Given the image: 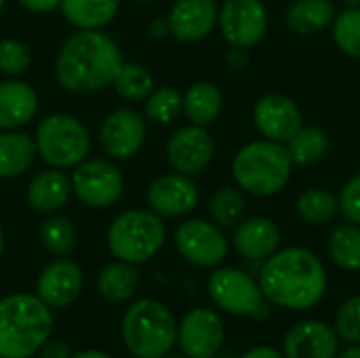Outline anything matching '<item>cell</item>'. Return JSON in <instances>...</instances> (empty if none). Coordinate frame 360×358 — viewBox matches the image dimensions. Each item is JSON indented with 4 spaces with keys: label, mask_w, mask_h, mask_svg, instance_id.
I'll return each instance as SVG.
<instances>
[{
    "label": "cell",
    "mask_w": 360,
    "mask_h": 358,
    "mask_svg": "<svg viewBox=\"0 0 360 358\" xmlns=\"http://www.w3.org/2000/svg\"><path fill=\"white\" fill-rule=\"evenodd\" d=\"M112 87H114L116 95L129 103L146 101L148 95L156 89L152 72L146 65L131 63V61H122Z\"/></svg>",
    "instance_id": "cell-32"
},
{
    "label": "cell",
    "mask_w": 360,
    "mask_h": 358,
    "mask_svg": "<svg viewBox=\"0 0 360 358\" xmlns=\"http://www.w3.org/2000/svg\"><path fill=\"white\" fill-rule=\"evenodd\" d=\"M84 285V274L70 257H57L46 264L36 281V295L51 308L61 310L72 306Z\"/></svg>",
    "instance_id": "cell-17"
},
{
    "label": "cell",
    "mask_w": 360,
    "mask_h": 358,
    "mask_svg": "<svg viewBox=\"0 0 360 358\" xmlns=\"http://www.w3.org/2000/svg\"><path fill=\"white\" fill-rule=\"evenodd\" d=\"M338 352L340 338L335 329L316 319L295 323L283 338L285 358H335Z\"/></svg>",
    "instance_id": "cell-18"
},
{
    "label": "cell",
    "mask_w": 360,
    "mask_h": 358,
    "mask_svg": "<svg viewBox=\"0 0 360 358\" xmlns=\"http://www.w3.org/2000/svg\"><path fill=\"white\" fill-rule=\"evenodd\" d=\"M247 213V198L245 192L236 186H221L213 192L209 200V215L211 222L224 228H236Z\"/></svg>",
    "instance_id": "cell-31"
},
{
    "label": "cell",
    "mask_w": 360,
    "mask_h": 358,
    "mask_svg": "<svg viewBox=\"0 0 360 358\" xmlns=\"http://www.w3.org/2000/svg\"><path fill=\"white\" fill-rule=\"evenodd\" d=\"M295 167H312L329 152V137L321 127L302 124V129L285 143Z\"/></svg>",
    "instance_id": "cell-30"
},
{
    "label": "cell",
    "mask_w": 360,
    "mask_h": 358,
    "mask_svg": "<svg viewBox=\"0 0 360 358\" xmlns=\"http://www.w3.org/2000/svg\"><path fill=\"white\" fill-rule=\"evenodd\" d=\"M165 358H188V357H184V354H181V357H177V354H167Z\"/></svg>",
    "instance_id": "cell-47"
},
{
    "label": "cell",
    "mask_w": 360,
    "mask_h": 358,
    "mask_svg": "<svg viewBox=\"0 0 360 358\" xmlns=\"http://www.w3.org/2000/svg\"><path fill=\"white\" fill-rule=\"evenodd\" d=\"M167 241V228L152 209H129L108 228V249L114 260L141 266L154 260Z\"/></svg>",
    "instance_id": "cell-6"
},
{
    "label": "cell",
    "mask_w": 360,
    "mask_h": 358,
    "mask_svg": "<svg viewBox=\"0 0 360 358\" xmlns=\"http://www.w3.org/2000/svg\"><path fill=\"white\" fill-rule=\"evenodd\" d=\"M34 137L21 131H0V179L25 175L36 160Z\"/></svg>",
    "instance_id": "cell-24"
},
{
    "label": "cell",
    "mask_w": 360,
    "mask_h": 358,
    "mask_svg": "<svg viewBox=\"0 0 360 358\" xmlns=\"http://www.w3.org/2000/svg\"><path fill=\"white\" fill-rule=\"evenodd\" d=\"M268 8L262 0H224L217 15V27L224 40L249 51L257 46L268 32Z\"/></svg>",
    "instance_id": "cell-10"
},
{
    "label": "cell",
    "mask_w": 360,
    "mask_h": 358,
    "mask_svg": "<svg viewBox=\"0 0 360 358\" xmlns=\"http://www.w3.org/2000/svg\"><path fill=\"white\" fill-rule=\"evenodd\" d=\"M70 358H112L108 352L103 350H95V348H89V350H80L76 354H72Z\"/></svg>",
    "instance_id": "cell-43"
},
{
    "label": "cell",
    "mask_w": 360,
    "mask_h": 358,
    "mask_svg": "<svg viewBox=\"0 0 360 358\" xmlns=\"http://www.w3.org/2000/svg\"><path fill=\"white\" fill-rule=\"evenodd\" d=\"M293 169L295 165L285 143L264 137L245 143L232 160V177L236 188L255 198H270L283 192Z\"/></svg>",
    "instance_id": "cell-4"
},
{
    "label": "cell",
    "mask_w": 360,
    "mask_h": 358,
    "mask_svg": "<svg viewBox=\"0 0 360 358\" xmlns=\"http://www.w3.org/2000/svg\"><path fill=\"white\" fill-rule=\"evenodd\" d=\"M281 228L270 217H247L232 234V245L245 260L266 262L281 249Z\"/></svg>",
    "instance_id": "cell-20"
},
{
    "label": "cell",
    "mask_w": 360,
    "mask_h": 358,
    "mask_svg": "<svg viewBox=\"0 0 360 358\" xmlns=\"http://www.w3.org/2000/svg\"><path fill=\"white\" fill-rule=\"evenodd\" d=\"M70 179L72 192L89 209H110L124 194V177L108 158H84Z\"/></svg>",
    "instance_id": "cell-9"
},
{
    "label": "cell",
    "mask_w": 360,
    "mask_h": 358,
    "mask_svg": "<svg viewBox=\"0 0 360 358\" xmlns=\"http://www.w3.org/2000/svg\"><path fill=\"white\" fill-rule=\"evenodd\" d=\"M40 243L51 255L68 257L76 249V228L68 217L51 213L40 226Z\"/></svg>",
    "instance_id": "cell-34"
},
{
    "label": "cell",
    "mask_w": 360,
    "mask_h": 358,
    "mask_svg": "<svg viewBox=\"0 0 360 358\" xmlns=\"http://www.w3.org/2000/svg\"><path fill=\"white\" fill-rule=\"evenodd\" d=\"M344 6H360V0H342Z\"/></svg>",
    "instance_id": "cell-45"
},
{
    "label": "cell",
    "mask_w": 360,
    "mask_h": 358,
    "mask_svg": "<svg viewBox=\"0 0 360 358\" xmlns=\"http://www.w3.org/2000/svg\"><path fill=\"white\" fill-rule=\"evenodd\" d=\"M253 124L264 139L287 143L304 124L300 106L283 93H270L257 99L253 108Z\"/></svg>",
    "instance_id": "cell-16"
},
{
    "label": "cell",
    "mask_w": 360,
    "mask_h": 358,
    "mask_svg": "<svg viewBox=\"0 0 360 358\" xmlns=\"http://www.w3.org/2000/svg\"><path fill=\"white\" fill-rule=\"evenodd\" d=\"M51 308L34 293L0 300V358H32L53 333Z\"/></svg>",
    "instance_id": "cell-3"
},
{
    "label": "cell",
    "mask_w": 360,
    "mask_h": 358,
    "mask_svg": "<svg viewBox=\"0 0 360 358\" xmlns=\"http://www.w3.org/2000/svg\"><path fill=\"white\" fill-rule=\"evenodd\" d=\"M72 357V348L68 342L63 340H53L49 338L44 342V346L40 348V358H70Z\"/></svg>",
    "instance_id": "cell-39"
},
{
    "label": "cell",
    "mask_w": 360,
    "mask_h": 358,
    "mask_svg": "<svg viewBox=\"0 0 360 358\" xmlns=\"http://www.w3.org/2000/svg\"><path fill=\"white\" fill-rule=\"evenodd\" d=\"M38 112V93L19 78L0 82V131H19Z\"/></svg>",
    "instance_id": "cell-21"
},
{
    "label": "cell",
    "mask_w": 360,
    "mask_h": 358,
    "mask_svg": "<svg viewBox=\"0 0 360 358\" xmlns=\"http://www.w3.org/2000/svg\"><path fill=\"white\" fill-rule=\"evenodd\" d=\"M184 114V93L171 84L156 87L143 101V116L156 124H171Z\"/></svg>",
    "instance_id": "cell-33"
},
{
    "label": "cell",
    "mask_w": 360,
    "mask_h": 358,
    "mask_svg": "<svg viewBox=\"0 0 360 358\" xmlns=\"http://www.w3.org/2000/svg\"><path fill=\"white\" fill-rule=\"evenodd\" d=\"M139 281L141 276H139L137 266L116 260L101 268L97 276V291L105 302L124 304L135 298L139 289Z\"/></svg>",
    "instance_id": "cell-27"
},
{
    "label": "cell",
    "mask_w": 360,
    "mask_h": 358,
    "mask_svg": "<svg viewBox=\"0 0 360 358\" xmlns=\"http://www.w3.org/2000/svg\"><path fill=\"white\" fill-rule=\"evenodd\" d=\"M340 203V215L346 222H352L360 226V173L352 175L338 194Z\"/></svg>",
    "instance_id": "cell-38"
},
{
    "label": "cell",
    "mask_w": 360,
    "mask_h": 358,
    "mask_svg": "<svg viewBox=\"0 0 360 358\" xmlns=\"http://www.w3.org/2000/svg\"><path fill=\"white\" fill-rule=\"evenodd\" d=\"M148 135V118L135 108L112 110L99 127V143L110 160L133 158Z\"/></svg>",
    "instance_id": "cell-13"
},
{
    "label": "cell",
    "mask_w": 360,
    "mask_h": 358,
    "mask_svg": "<svg viewBox=\"0 0 360 358\" xmlns=\"http://www.w3.org/2000/svg\"><path fill=\"white\" fill-rule=\"evenodd\" d=\"M146 200H148V209H152L162 219L165 217L179 219L196 209L200 200V190L190 175L173 171V173L158 175L148 186Z\"/></svg>",
    "instance_id": "cell-15"
},
{
    "label": "cell",
    "mask_w": 360,
    "mask_h": 358,
    "mask_svg": "<svg viewBox=\"0 0 360 358\" xmlns=\"http://www.w3.org/2000/svg\"><path fill=\"white\" fill-rule=\"evenodd\" d=\"M335 358H360V344H348V348L338 352Z\"/></svg>",
    "instance_id": "cell-44"
},
{
    "label": "cell",
    "mask_w": 360,
    "mask_h": 358,
    "mask_svg": "<svg viewBox=\"0 0 360 358\" xmlns=\"http://www.w3.org/2000/svg\"><path fill=\"white\" fill-rule=\"evenodd\" d=\"M148 34H150L152 38H156V40H160V38L169 36L171 32H169V23H167V19H154V21L148 25Z\"/></svg>",
    "instance_id": "cell-42"
},
{
    "label": "cell",
    "mask_w": 360,
    "mask_h": 358,
    "mask_svg": "<svg viewBox=\"0 0 360 358\" xmlns=\"http://www.w3.org/2000/svg\"><path fill=\"white\" fill-rule=\"evenodd\" d=\"M4 4H6V0H0V13H2V8H4Z\"/></svg>",
    "instance_id": "cell-48"
},
{
    "label": "cell",
    "mask_w": 360,
    "mask_h": 358,
    "mask_svg": "<svg viewBox=\"0 0 360 358\" xmlns=\"http://www.w3.org/2000/svg\"><path fill=\"white\" fill-rule=\"evenodd\" d=\"M25 11L30 13H36V15H44V13H51V11H57L61 0H17Z\"/></svg>",
    "instance_id": "cell-40"
},
{
    "label": "cell",
    "mask_w": 360,
    "mask_h": 358,
    "mask_svg": "<svg viewBox=\"0 0 360 358\" xmlns=\"http://www.w3.org/2000/svg\"><path fill=\"white\" fill-rule=\"evenodd\" d=\"M32 65L30 46L17 38H2L0 40V74L6 78L23 76Z\"/></svg>",
    "instance_id": "cell-36"
},
{
    "label": "cell",
    "mask_w": 360,
    "mask_h": 358,
    "mask_svg": "<svg viewBox=\"0 0 360 358\" xmlns=\"http://www.w3.org/2000/svg\"><path fill=\"white\" fill-rule=\"evenodd\" d=\"M226 342L221 317L211 308H192L177 323V346L188 358H215Z\"/></svg>",
    "instance_id": "cell-12"
},
{
    "label": "cell",
    "mask_w": 360,
    "mask_h": 358,
    "mask_svg": "<svg viewBox=\"0 0 360 358\" xmlns=\"http://www.w3.org/2000/svg\"><path fill=\"white\" fill-rule=\"evenodd\" d=\"M335 15L333 0H293L287 6L285 23L297 36H316L331 27Z\"/></svg>",
    "instance_id": "cell-23"
},
{
    "label": "cell",
    "mask_w": 360,
    "mask_h": 358,
    "mask_svg": "<svg viewBox=\"0 0 360 358\" xmlns=\"http://www.w3.org/2000/svg\"><path fill=\"white\" fill-rule=\"evenodd\" d=\"M333 329L342 342L360 344V295H352L338 308Z\"/></svg>",
    "instance_id": "cell-37"
},
{
    "label": "cell",
    "mask_w": 360,
    "mask_h": 358,
    "mask_svg": "<svg viewBox=\"0 0 360 358\" xmlns=\"http://www.w3.org/2000/svg\"><path fill=\"white\" fill-rule=\"evenodd\" d=\"M137 2H152V0H137Z\"/></svg>",
    "instance_id": "cell-49"
},
{
    "label": "cell",
    "mask_w": 360,
    "mask_h": 358,
    "mask_svg": "<svg viewBox=\"0 0 360 358\" xmlns=\"http://www.w3.org/2000/svg\"><path fill=\"white\" fill-rule=\"evenodd\" d=\"M219 6L215 0H175L169 8V32L179 42H200L217 27Z\"/></svg>",
    "instance_id": "cell-19"
},
{
    "label": "cell",
    "mask_w": 360,
    "mask_h": 358,
    "mask_svg": "<svg viewBox=\"0 0 360 358\" xmlns=\"http://www.w3.org/2000/svg\"><path fill=\"white\" fill-rule=\"evenodd\" d=\"M61 15L76 30H103L120 11V0H61Z\"/></svg>",
    "instance_id": "cell-26"
},
{
    "label": "cell",
    "mask_w": 360,
    "mask_h": 358,
    "mask_svg": "<svg viewBox=\"0 0 360 358\" xmlns=\"http://www.w3.org/2000/svg\"><path fill=\"white\" fill-rule=\"evenodd\" d=\"M240 358H285L281 350L272 348V346H253L249 348Z\"/></svg>",
    "instance_id": "cell-41"
},
{
    "label": "cell",
    "mask_w": 360,
    "mask_h": 358,
    "mask_svg": "<svg viewBox=\"0 0 360 358\" xmlns=\"http://www.w3.org/2000/svg\"><path fill=\"white\" fill-rule=\"evenodd\" d=\"M207 291L213 304L228 314L255 319V321L268 319L270 314V304L264 298L259 283L245 270L230 268V266L213 268L207 281Z\"/></svg>",
    "instance_id": "cell-8"
},
{
    "label": "cell",
    "mask_w": 360,
    "mask_h": 358,
    "mask_svg": "<svg viewBox=\"0 0 360 358\" xmlns=\"http://www.w3.org/2000/svg\"><path fill=\"white\" fill-rule=\"evenodd\" d=\"M224 110V93L211 80H198L184 93V114L192 124L209 127Z\"/></svg>",
    "instance_id": "cell-25"
},
{
    "label": "cell",
    "mask_w": 360,
    "mask_h": 358,
    "mask_svg": "<svg viewBox=\"0 0 360 358\" xmlns=\"http://www.w3.org/2000/svg\"><path fill=\"white\" fill-rule=\"evenodd\" d=\"M270 306L283 310H310L327 293V268L306 247H287L270 255L257 279Z\"/></svg>",
    "instance_id": "cell-1"
},
{
    "label": "cell",
    "mask_w": 360,
    "mask_h": 358,
    "mask_svg": "<svg viewBox=\"0 0 360 358\" xmlns=\"http://www.w3.org/2000/svg\"><path fill=\"white\" fill-rule=\"evenodd\" d=\"M167 160L169 167L184 175H200L207 171L215 156V141L207 127L186 124L179 127L167 141Z\"/></svg>",
    "instance_id": "cell-14"
},
{
    "label": "cell",
    "mask_w": 360,
    "mask_h": 358,
    "mask_svg": "<svg viewBox=\"0 0 360 358\" xmlns=\"http://www.w3.org/2000/svg\"><path fill=\"white\" fill-rule=\"evenodd\" d=\"M38 156L51 167L70 171L78 167L91 150V135L82 120L72 114L57 112L44 116L34 133Z\"/></svg>",
    "instance_id": "cell-7"
},
{
    "label": "cell",
    "mask_w": 360,
    "mask_h": 358,
    "mask_svg": "<svg viewBox=\"0 0 360 358\" xmlns=\"http://www.w3.org/2000/svg\"><path fill=\"white\" fill-rule=\"evenodd\" d=\"M72 196V179L61 169H46L36 173L25 188V203L32 211L51 215L68 205Z\"/></svg>",
    "instance_id": "cell-22"
},
{
    "label": "cell",
    "mask_w": 360,
    "mask_h": 358,
    "mask_svg": "<svg viewBox=\"0 0 360 358\" xmlns=\"http://www.w3.org/2000/svg\"><path fill=\"white\" fill-rule=\"evenodd\" d=\"M295 211L308 226H327L340 215V203L331 190L314 186L297 196Z\"/></svg>",
    "instance_id": "cell-28"
},
{
    "label": "cell",
    "mask_w": 360,
    "mask_h": 358,
    "mask_svg": "<svg viewBox=\"0 0 360 358\" xmlns=\"http://www.w3.org/2000/svg\"><path fill=\"white\" fill-rule=\"evenodd\" d=\"M2 251H4V232L0 228V255H2Z\"/></svg>",
    "instance_id": "cell-46"
},
{
    "label": "cell",
    "mask_w": 360,
    "mask_h": 358,
    "mask_svg": "<svg viewBox=\"0 0 360 358\" xmlns=\"http://www.w3.org/2000/svg\"><path fill=\"white\" fill-rule=\"evenodd\" d=\"M179 255L196 268H217L228 257V238L224 230L207 219H186L175 230Z\"/></svg>",
    "instance_id": "cell-11"
},
{
    "label": "cell",
    "mask_w": 360,
    "mask_h": 358,
    "mask_svg": "<svg viewBox=\"0 0 360 358\" xmlns=\"http://www.w3.org/2000/svg\"><path fill=\"white\" fill-rule=\"evenodd\" d=\"M331 262L346 272H360V226L344 222L335 226L327 238Z\"/></svg>",
    "instance_id": "cell-29"
},
{
    "label": "cell",
    "mask_w": 360,
    "mask_h": 358,
    "mask_svg": "<svg viewBox=\"0 0 360 358\" xmlns=\"http://www.w3.org/2000/svg\"><path fill=\"white\" fill-rule=\"evenodd\" d=\"M122 342L135 358H165L177 344V321L158 300H137L122 317Z\"/></svg>",
    "instance_id": "cell-5"
},
{
    "label": "cell",
    "mask_w": 360,
    "mask_h": 358,
    "mask_svg": "<svg viewBox=\"0 0 360 358\" xmlns=\"http://www.w3.org/2000/svg\"><path fill=\"white\" fill-rule=\"evenodd\" d=\"M331 34L346 57L360 61V6H344L331 23Z\"/></svg>",
    "instance_id": "cell-35"
},
{
    "label": "cell",
    "mask_w": 360,
    "mask_h": 358,
    "mask_svg": "<svg viewBox=\"0 0 360 358\" xmlns=\"http://www.w3.org/2000/svg\"><path fill=\"white\" fill-rule=\"evenodd\" d=\"M122 61L120 46L110 34L78 30L55 57V80L68 93H97L112 87Z\"/></svg>",
    "instance_id": "cell-2"
}]
</instances>
